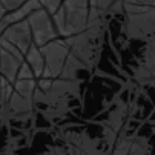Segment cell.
<instances>
[{
	"mask_svg": "<svg viewBox=\"0 0 155 155\" xmlns=\"http://www.w3.org/2000/svg\"><path fill=\"white\" fill-rule=\"evenodd\" d=\"M149 5H152V6H155V0H149Z\"/></svg>",
	"mask_w": 155,
	"mask_h": 155,
	"instance_id": "22",
	"label": "cell"
},
{
	"mask_svg": "<svg viewBox=\"0 0 155 155\" xmlns=\"http://www.w3.org/2000/svg\"><path fill=\"white\" fill-rule=\"evenodd\" d=\"M61 2H63V0H38L41 9H45L49 15H52V14L57 12V9L60 8Z\"/></svg>",
	"mask_w": 155,
	"mask_h": 155,
	"instance_id": "14",
	"label": "cell"
},
{
	"mask_svg": "<svg viewBox=\"0 0 155 155\" xmlns=\"http://www.w3.org/2000/svg\"><path fill=\"white\" fill-rule=\"evenodd\" d=\"M35 80H15L12 94L6 103V114L12 117L28 115L34 110Z\"/></svg>",
	"mask_w": 155,
	"mask_h": 155,
	"instance_id": "4",
	"label": "cell"
},
{
	"mask_svg": "<svg viewBox=\"0 0 155 155\" xmlns=\"http://www.w3.org/2000/svg\"><path fill=\"white\" fill-rule=\"evenodd\" d=\"M143 63H155V37H152L146 41Z\"/></svg>",
	"mask_w": 155,
	"mask_h": 155,
	"instance_id": "12",
	"label": "cell"
},
{
	"mask_svg": "<svg viewBox=\"0 0 155 155\" xmlns=\"http://www.w3.org/2000/svg\"><path fill=\"white\" fill-rule=\"evenodd\" d=\"M147 84H152V86H155V78H152V80H149V81H146Z\"/></svg>",
	"mask_w": 155,
	"mask_h": 155,
	"instance_id": "21",
	"label": "cell"
},
{
	"mask_svg": "<svg viewBox=\"0 0 155 155\" xmlns=\"http://www.w3.org/2000/svg\"><path fill=\"white\" fill-rule=\"evenodd\" d=\"M28 25L32 34V41L35 46H43L46 43L60 38L55 26H54V21H52V15H49L45 9H37L32 14L28 15Z\"/></svg>",
	"mask_w": 155,
	"mask_h": 155,
	"instance_id": "6",
	"label": "cell"
},
{
	"mask_svg": "<svg viewBox=\"0 0 155 155\" xmlns=\"http://www.w3.org/2000/svg\"><path fill=\"white\" fill-rule=\"evenodd\" d=\"M25 60V55L21 52H9L3 48H0V77H3L11 84L17 80V72L21 61Z\"/></svg>",
	"mask_w": 155,
	"mask_h": 155,
	"instance_id": "8",
	"label": "cell"
},
{
	"mask_svg": "<svg viewBox=\"0 0 155 155\" xmlns=\"http://www.w3.org/2000/svg\"><path fill=\"white\" fill-rule=\"evenodd\" d=\"M25 61L29 64L31 71L34 72L35 80L40 78L41 74H43V69H45V60H43V55L40 52V48L32 45L25 54Z\"/></svg>",
	"mask_w": 155,
	"mask_h": 155,
	"instance_id": "10",
	"label": "cell"
},
{
	"mask_svg": "<svg viewBox=\"0 0 155 155\" xmlns=\"http://www.w3.org/2000/svg\"><path fill=\"white\" fill-rule=\"evenodd\" d=\"M17 80H35L34 72L31 71L29 64H28L25 60L21 61L20 68H18V72H17Z\"/></svg>",
	"mask_w": 155,
	"mask_h": 155,
	"instance_id": "17",
	"label": "cell"
},
{
	"mask_svg": "<svg viewBox=\"0 0 155 155\" xmlns=\"http://www.w3.org/2000/svg\"><path fill=\"white\" fill-rule=\"evenodd\" d=\"M3 15H5V11H3V8H2V5H0V21H2V18H3Z\"/></svg>",
	"mask_w": 155,
	"mask_h": 155,
	"instance_id": "20",
	"label": "cell"
},
{
	"mask_svg": "<svg viewBox=\"0 0 155 155\" xmlns=\"http://www.w3.org/2000/svg\"><path fill=\"white\" fill-rule=\"evenodd\" d=\"M87 72H89V69H87L77 57H74L69 52L68 58H66V61H64L63 71H61L58 78L69 80V81H80V78H83L84 74H87Z\"/></svg>",
	"mask_w": 155,
	"mask_h": 155,
	"instance_id": "9",
	"label": "cell"
},
{
	"mask_svg": "<svg viewBox=\"0 0 155 155\" xmlns=\"http://www.w3.org/2000/svg\"><path fill=\"white\" fill-rule=\"evenodd\" d=\"M0 112H6V104H5L2 95H0Z\"/></svg>",
	"mask_w": 155,
	"mask_h": 155,
	"instance_id": "19",
	"label": "cell"
},
{
	"mask_svg": "<svg viewBox=\"0 0 155 155\" xmlns=\"http://www.w3.org/2000/svg\"><path fill=\"white\" fill-rule=\"evenodd\" d=\"M132 140L134 138L129 137V135H118L114 147L110 149V152H109V155H129V149H130Z\"/></svg>",
	"mask_w": 155,
	"mask_h": 155,
	"instance_id": "11",
	"label": "cell"
},
{
	"mask_svg": "<svg viewBox=\"0 0 155 155\" xmlns=\"http://www.w3.org/2000/svg\"><path fill=\"white\" fill-rule=\"evenodd\" d=\"M0 37L5 38L6 41H9L11 45H14L23 55L34 45L32 34H31V29H29V25H28V20H21V21H17V23H12V25L6 26L2 31Z\"/></svg>",
	"mask_w": 155,
	"mask_h": 155,
	"instance_id": "7",
	"label": "cell"
},
{
	"mask_svg": "<svg viewBox=\"0 0 155 155\" xmlns=\"http://www.w3.org/2000/svg\"><path fill=\"white\" fill-rule=\"evenodd\" d=\"M126 14V34L132 40L147 41L155 37V6L123 2Z\"/></svg>",
	"mask_w": 155,
	"mask_h": 155,
	"instance_id": "3",
	"label": "cell"
},
{
	"mask_svg": "<svg viewBox=\"0 0 155 155\" xmlns=\"http://www.w3.org/2000/svg\"><path fill=\"white\" fill-rule=\"evenodd\" d=\"M89 2L87 0H63L52 21L60 38H66L81 32L87 25Z\"/></svg>",
	"mask_w": 155,
	"mask_h": 155,
	"instance_id": "2",
	"label": "cell"
},
{
	"mask_svg": "<svg viewBox=\"0 0 155 155\" xmlns=\"http://www.w3.org/2000/svg\"><path fill=\"white\" fill-rule=\"evenodd\" d=\"M129 155H150L146 144L141 141V140H132V144H130V149H129Z\"/></svg>",
	"mask_w": 155,
	"mask_h": 155,
	"instance_id": "15",
	"label": "cell"
},
{
	"mask_svg": "<svg viewBox=\"0 0 155 155\" xmlns=\"http://www.w3.org/2000/svg\"><path fill=\"white\" fill-rule=\"evenodd\" d=\"M123 2L132 5H149V0H123Z\"/></svg>",
	"mask_w": 155,
	"mask_h": 155,
	"instance_id": "18",
	"label": "cell"
},
{
	"mask_svg": "<svg viewBox=\"0 0 155 155\" xmlns=\"http://www.w3.org/2000/svg\"><path fill=\"white\" fill-rule=\"evenodd\" d=\"M89 2V8L92 9H98V11H103L107 14L109 8L112 6L115 2H118V0H87Z\"/></svg>",
	"mask_w": 155,
	"mask_h": 155,
	"instance_id": "13",
	"label": "cell"
},
{
	"mask_svg": "<svg viewBox=\"0 0 155 155\" xmlns=\"http://www.w3.org/2000/svg\"><path fill=\"white\" fill-rule=\"evenodd\" d=\"M28 0H0V5H2L5 14L8 12H12L15 9H18L21 5H25Z\"/></svg>",
	"mask_w": 155,
	"mask_h": 155,
	"instance_id": "16",
	"label": "cell"
},
{
	"mask_svg": "<svg viewBox=\"0 0 155 155\" xmlns=\"http://www.w3.org/2000/svg\"><path fill=\"white\" fill-rule=\"evenodd\" d=\"M40 52L45 60V69H43L41 77L55 80L60 77L64 61L69 55V48L66 45L64 38H55L46 45L40 46Z\"/></svg>",
	"mask_w": 155,
	"mask_h": 155,
	"instance_id": "5",
	"label": "cell"
},
{
	"mask_svg": "<svg viewBox=\"0 0 155 155\" xmlns=\"http://www.w3.org/2000/svg\"><path fill=\"white\" fill-rule=\"evenodd\" d=\"M104 15L106 12L89 8L86 28L75 35L64 38L69 52L77 57L89 71L97 64L100 57L104 37Z\"/></svg>",
	"mask_w": 155,
	"mask_h": 155,
	"instance_id": "1",
	"label": "cell"
}]
</instances>
